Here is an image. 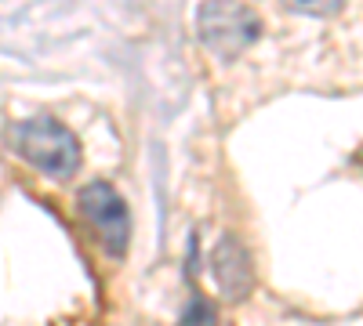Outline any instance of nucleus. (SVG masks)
<instances>
[{
	"label": "nucleus",
	"mask_w": 363,
	"mask_h": 326,
	"mask_svg": "<svg viewBox=\"0 0 363 326\" xmlns=\"http://www.w3.org/2000/svg\"><path fill=\"white\" fill-rule=\"evenodd\" d=\"M196 29L211 54L222 62H233L262 37V18L240 0H203Z\"/></svg>",
	"instance_id": "2"
},
{
	"label": "nucleus",
	"mask_w": 363,
	"mask_h": 326,
	"mask_svg": "<svg viewBox=\"0 0 363 326\" xmlns=\"http://www.w3.org/2000/svg\"><path fill=\"white\" fill-rule=\"evenodd\" d=\"M284 4L294 11V15H313V18H330L338 15L349 0H284Z\"/></svg>",
	"instance_id": "6"
},
{
	"label": "nucleus",
	"mask_w": 363,
	"mask_h": 326,
	"mask_svg": "<svg viewBox=\"0 0 363 326\" xmlns=\"http://www.w3.org/2000/svg\"><path fill=\"white\" fill-rule=\"evenodd\" d=\"M11 141H15V153L29 167H37L48 177H58V182L73 177L80 167V141L73 138L69 127H62L51 116H33V120L15 124Z\"/></svg>",
	"instance_id": "1"
},
{
	"label": "nucleus",
	"mask_w": 363,
	"mask_h": 326,
	"mask_svg": "<svg viewBox=\"0 0 363 326\" xmlns=\"http://www.w3.org/2000/svg\"><path fill=\"white\" fill-rule=\"evenodd\" d=\"M182 326H218L215 305H211L200 290H193V298H189L186 312H182Z\"/></svg>",
	"instance_id": "5"
},
{
	"label": "nucleus",
	"mask_w": 363,
	"mask_h": 326,
	"mask_svg": "<svg viewBox=\"0 0 363 326\" xmlns=\"http://www.w3.org/2000/svg\"><path fill=\"white\" fill-rule=\"evenodd\" d=\"M211 276L225 301H244L251 286H255V272H251V257L244 250V243L236 235H222L211 250Z\"/></svg>",
	"instance_id": "4"
},
{
	"label": "nucleus",
	"mask_w": 363,
	"mask_h": 326,
	"mask_svg": "<svg viewBox=\"0 0 363 326\" xmlns=\"http://www.w3.org/2000/svg\"><path fill=\"white\" fill-rule=\"evenodd\" d=\"M80 203V214L84 221L95 228V235L102 240V247L113 257H124L128 243H131V214H128V203L109 182H91L80 189L77 196Z\"/></svg>",
	"instance_id": "3"
}]
</instances>
